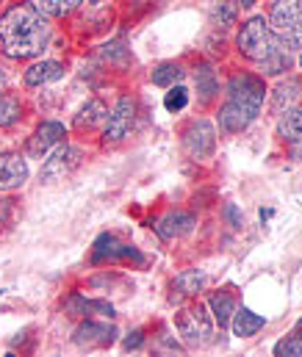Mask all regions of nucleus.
I'll use <instances>...</instances> for the list:
<instances>
[{
	"mask_svg": "<svg viewBox=\"0 0 302 357\" xmlns=\"http://www.w3.org/2000/svg\"><path fill=\"white\" fill-rule=\"evenodd\" d=\"M275 355L278 357H300L302 355V341L300 338H286L275 347Z\"/></svg>",
	"mask_w": 302,
	"mask_h": 357,
	"instance_id": "nucleus-28",
	"label": "nucleus"
},
{
	"mask_svg": "<svg viewBox=\"0 0 302 357\" xmlns=\"http://www.w3.org/2000/svg\"><path fill=\"white\" fill-rule=\"evenodd\" d=\"M183 78V70L178 64H161L153 70V84L156 86H175Z\"/></svg>",
	"mask_w": 302,
	"mask_h": 357,
	"instance_id": "nucleus-22",
	"label": "nucleus"
},
{
	"mask_svg": "<svg viewBox=\"0 0 302 357\" xmlns=\"http://www.w3.org/2000/svg\"><path fill=\"white\" fill-rule=\"evenodd\" d=\"M103 119H108V108L103 105L100 100H92V102H86L78 114H75V128H86V130H92V128H98Z\"/></svg>",
	"mask_w": 302,
	"mask_h": 357,
	"instance_id": "nucleus-17",
	"label": "nucleus"
},
{
	"mask_svg": "<svg viewBox=\"0 0 302 357\" xmlns=\"http://www.w3.org/2000/svg\"><path fill=\"white\" fill-rule=\"evenodd\" d=\"M225 216L233 222V227H241V216H239V211H236V205H227L225 208Z\"/></svg>",
	"mask_w": 302,
	"mask_h": 357,
	"instance_id": "nucleus-30",
	"label": "nucleus"
},
{
	"mask_svg": "<svg viewBox=\"0 0 302 357\" xmlns=\"http://www.w3.org/2000/svg\"><path fill=\"white\" fill-rule=\"evenodd\" d=\"M280 39V47H286V50H292V53H302V22L300 25H294V28H289V31H283V33H278Z\"/></svg>",
	"mask_w": 302,
	"mask_h": 357,
	"instance_id": "nucleus-25",
	"label": "nucleus"
},
{
	"mask_svg": "<svg viewBox=\"0 0 302 357\" xmlns=\"http://www.w3.org/2000/svg\"><path fill=\"white\" fill-rule=\"evenodd\" d=\"M136 125V102L130 97H122L116 102V108L108 114V125H105V133H103V142L105 144H116L122 142L125 136H130Z\"/></svg>",
	"mask_w": 302,
	"mask_h": 357,
	"instance_id": "nucleus-4",
	"label": "nucleus"
},
{
	"mask_svg": "<svg viewBox=\"0 0 302 357\" xmlns=\"http://www.w3.org/2000/svg\"><path fill=\"white\" fill-rule=\"evenodd\" d=\"M280 47L272 25L264 20V17H252L241 25V33H239V50L252 59V61H264L269 59L275 50Z\"/></svg>",
	"mask_w": 302,
	"mask_h": 357,
	"instance_id": "nucleus-3",
	"label": "nucleus"
},
{
	"mask_svg": "<svg viewBox=\"0 0 302 357\" xmlns=\"http://www.w3.org/2000/svg\"><path fill=\"white\" fill-rule=\"evenodd\" d=\"M64 75V67L59 61H36L25 70V84L28 86H45V84H53Z\"/></svg>",
	"mask_w": 302,
	"mask_h": 357,
	"instance_id": "nucleus-13",
	"label": "nucleus"
},
{
	"mask_svg": "<svg viewBox=\"0 0 302 357\" xmlns=\"http://www.w3.org/2000/svg\"><path fill=\"white\" fill-rule=\"evenodd\" d=\"M264 105V84L255 75H233L227 84V102L219 111V128L225 133H239L244 130Z\"/></svg>",
	"mask_w": 302,
	"mask_h": 357,
	"instance_id": "nucleus-2",
	"label": "nucleus"
},
{
	"mask_svg": "<svg viewBox=\"0 0 302 357\" xmlns=\"http://www.w3.org/2000/svg\"><path fill=\"white\" fill-rule=\"evenodd\" d=\"M89 3H92V6H98V3H103V0H89Z\"/></svg>",
	"mask_w": 302,
	"mask_h": 357,
	"instance_id": "nucleus-33",
	"label": "nucleus"
},
{
	"mask_svg": "<svg viewBox=\"0 0 302 357\" xmlns=\"http://www.w3.org/2000/svg\"><path fill=\"white\" fill-rule=\"evenodd\" d=\"M122 347H125L128 352H130V349H139V347H142V333H139V330H136V333H130V335L125 338V344H122Z\"/></svg>",
	"mask_w": 302,
	"mask_h": 357,
	"instance_id": "nucleus-29",
	"label": "nucleus"
},
{
	"mask_svg": "<svg viewBox=\"0 0 302 357\" xmlns=\"http://www.w3.org/2000/svg\"><path fill=\"white\" fill-rule=\"evenodd\" d=\"M264 324H266V321H264L261 316H255L252 310H247V307H241V310L233 313V333H236L239 338H250V335H255Z\"/></svg>",
	"mask_w": 302,
	"mask_h": 357,
	"instance_id": "nucleus-16",
	"label": "nucleus"
},
{
	"mask_svg": "<svg viewBox=\"0 0 302 357\" xmlns=\"http://www.w3.org/2000/svg\"><path fill=\"white\" fill-rule=\"evenodd\" d=\"M25 180H28V164L14 153H3L0 155V191L20 188Z\"/></svg>",
	"mask_w": 302,
	"mask_h": 357,
	"instance_id": "nucleus-9",
	"label": "nucleus"
},
{
	"mask_svg": "<svg viewBox=\"0 0 302 357\" xmlns=\"http://www.w3.org/2000/svg\"><path fill=\"white\" fill-rule=\"evenodd\" d=\"M300 67H302V56H300Z\"/></svg>",
	"mask_w": 302,
	"mask_h": 357,
	"instance_id": "nucleus-34",
	"label": "nucleus"
},
{
	"mask_svg": "<svg viewBox=\"0 0 302 357\" xmlns=\"http://www.w3.org/2000/svg\"><path fill=\"white\" fill-rule=\"evenodd\" d=\"M211 310H213V319L219 321V327H227L230 321H233V313H236V302H233V296L230 294H225V291H219V294H213L211 296Z\"/></svg>",
	"mask_w": 302,
	"mask_h": 357,
	"instance_id": "nucleus-18",
	"label": "nucleus"
},
{
	"mask_svg": "<svg viewBox=\"0 0 302 357\" xmlns=\"http://www.w3.org/2000/svg\"><path fill=\"white\" fill-rule=\"evenodd\" d=\"M192 227H195V216H189V213H167L164 219L156 222V233L161 238H167V241L189 233Z\"/></svg>",
	"mask_w": 302,
	"mask_h": 357,
	"instance_id": "nucleus-12",
	"label": "nucleus"
},
{
	"mask_svg": "<svg viewBox=\"0 0 302 357\" xmlns=\"http://www.w3.org/2000/svg\"><path fill=\"white\" fill-rule=\"evenodd\" d=\"M197 91H200V97L208 102L216 91H219V86H216V81H213V73L208 70V67H202L200 73H197Z\"/></svg>",
	"mask_w": 302,
	"mask_h": 357,
	"instance_id": "nucleus-26",
	"label": "nucleus"
},
{
	"mask_svg": "<svg viewBox=\"0 0 302 357\" xmlns=\"http://www.w3.org/2000/svg\"><path fill=\"white\" fill-rule=\"evenodd\" d=\"M302 22V0H275L269 11V25L272 31L283 33Z\"/></svg>",
	"mask_w": 302,
	"mask_h": 357,
	"instance_id": "nucleus-8",
	"label": "nucleus"
},
{
	"mask_svg": "<svg viewBox=\"0 0 302 357\" xmlns=\"http://www.w3.org/2000/svg\"><path fill=\"white\" fill-rule=\"evenodd\" d=\"M302 94V81L297 78H289V81H280L275 91H272V108L275 111H283V108H292Z\"/></svg>",
	"mask_w": 302,
	"mask_h": 357,
	"instance_id": "nucleus-14",
	"label": "nucleus"
},
{
	"mask_svg": "<svg viewBox=\"0 0 302 357\" xmlns=\"http://www.w3.org/2000/svg\"><path fill=\"white\" fill-rule=\"evenodd\" d=\"M211 17H213V22L219 28H230L236 22V17H239V6L233 0H216L211 6Z\"/></svg>",
	"mask_w": 302,
	"mask_h": 357,
	"instance_id": "nucleus-19",
	"label": "nucleus"
},
{
	"mask_svg": "<svg viewBox=\"0 0 302 357\" xmlns=\"http://www.w3.org/2000/svg\"><path fill=\"white\" fill-rule=\"evenodd\" d=\"M178 330H181V335L186 338L189 347L202 344V341L211 335V319L205 316V307L197 305L195 310H183V313L178 316Z\"/></svg>",
	"mask_w": 302,
	"mask_h": 357,
	"instance_id": "nucleus-7",
	"label": "nucleus"
},
{
	"mask_svg": "<svg viewBox=\"0 0 302 357\" xmlns=\"http://www.w3.org/2000/svg\"><path fill=\"white\" fill-rule=\"evenodd\" d=\"M114 338H116V330L114 327H105V324H98V321H86V324H81L75 330V344L78 347H86V349H92V347H108V344H114Z\"/></svg>",
	"mask_w": 302,
	"mask_h": 357,
	"instance_id": "nucleus-11",
	"label": "nucleus"
},
{
	"mask_svg": "<svg viewBox=\"0 0 302 357\" xmlns=\"http://www.w3.org/2000/svg\"><path fill=\"white\" fill-rule=\"evenodd\" d=\"M280 136L292 144L302 142V105L286 108V114L280 116Z\"/></svg>",
	"mask_w": 302,
	"mask_h": 357,
	"instance_id": "nucleus-15",
	"label": "nucleus"
},
{
	"mask_svg": "<svg viewBox=\"0 0 302 357\" xmlns=\"http://www.w3.org/2000/svg\"><path fill=\"white\" fill-rule=\"evenodd\" d=\"M61 136H64V125L61 122H42L36 128V133L31 136V142H28V155L42 158L53 144L61 142Z\"/></svg>",
	"mask_w": 302,
	"mask_h": 357,
	"instance_id": "nucleus-10",
	"label": "nucleus"
},
{
	"mask_svg": "<svg viewBox=\"0 0 302 357\" xmlns=\"http://www.w3.org/2000/svg\"><path fill=\"white\" fill-rule=\"evenodd\" d=\"M202 285H205V274H200V271H183V274L175 277V288H178L183 296L200 294Z\"/></svg>",
	"mask_w": 302,
	"mask_h": 357,
	"instance_id": "nucleus-21",
	"label": "nucleus"
},
{
	"mask_svg": "<svg viewBox=\"0 0 302 357\" xmlns=\"http://www.w3.org/2000/svg\"><path fill=\"white\" fill-rule=\"evenodd\" d=\"M183 147L192 158H211L216 147V130L211 122L197 119L183 130Z\"/></svg>",
	"mask_w": 302,
	"mask_h": 357,
	"instance_id": "nucleus-5",
	"label": "nucleus"
},
{
	"mask_svg": "<svg viewBox=\"0 0 302 357\" xmlns=\"http://www.w3.org/2000/svg\"><path fill=\"white\" fill-rule=\"evenodd\" d=\"M50 39L45 17L36 6L17 3L0 17V47L8 59H33Z\"/></svg>",
	"mask_w": 302,
	"mask_h": 357,
	"instance_id": "nucleus-1",
	"label": "nucleus"
},
{
	"mask_svg": "<svg viewBox=\"0 0 302 357\" xmlns=\"http://www.w3.org/2000/svg\"><path fill=\"white\" fill-rule=\"evenodd\" d=\"M78 164H81V150L78 147H70V144H59L56 153L45 161L39 178H42V183H53V180L64 178L67 172H73Z\"/></svg>",
	"mask_w": 302,
	"mask_h": 357,
	"instance_id": "nucleus-6",
	"label": "nucleus"
},
{
	"mask_svg": "<svg viewBox=\"0 0 302 357\" xmlns=\"http://www.w3.org/2000/svg\"><path fill=\"white\" fill-rule=\"evenodd\" d=\"M20 114H22L20 100L11 97V94H0V128L3 125H14L20 119Z\"/></svg>",
	"mask_w": 302,
	"mask_h": 357,
	"instance_id": "nucleus-23",
	"label": "nucleus"
},
{
	"mask_svg": "<svg viewBox=\"0 0 302 357\" xmlns=\"http://www.w3.org/2000/svg\"><path fill=\"white\" fill-rule=\"evenodd\" d=\"M78 6H81V0H39L36 11L42 17H64V14L75 11Z\"/></svg>",
	"mask_w": 302,
	"mask_h": 357,
	"instance_id": "nucleus-20",
	"label": "nucleus"
},
{
	"mask_svg": "<svg viewBox=\"0 0 302 357\" xmlns=\"http://www.w3.org/2000/svg\"><path fill=\"white\" fill-rule=\"evenodd\" d=\"M261 67H264V75H278V73L289 70V67H292V61H289L286 50H283V47H278L269 59H264V61H261Z\"/></svg>",
	"mask_w": 302,
	"mask_h": 357,
	"instance_id": "nucleus-24",
	"label": "nucleus"
},
{
	"mask_svg": "<svg viewBox=\"0 0 302 357\" xmlns=\"http://www.w3.org/2000/svg\"><path fill=\"white\" fill-rule=\"evenodd\" d=\"M6 84H8V75H6V70L0 67V89H6Z\"/></svg>",
	"mask_w": 302,
	"mask_h": 357,
	"instance_id": "nucleus-31",
	"label": "nucleus"
},
{
	"mask_svg": "<svg viewBox=\"0 0 302 357\" xmlns=\"http://www.w3.org/2000/svg\"><path fill=\"white\" fill-rule=\"evenodd\" d=\"M239 3H241V6H252L255 0H239Z\"/></svg>",
	"mask_w": 302,
	"mask_h": 357,
	"instance_id": "nucleus-32",
	"label": "nucleus"
},
{
	"mask_svg": "<svg viewBox=\"0 0 302 357\" xmlns=\"http://www.w3.org/2000/svg\"><path fill=\"white\" fill-rule=\"evenodd\" d=\"M186 102H189V91L183 89V86H172V91H167V97H164V105H167V111H181V108H186Z\"/></svg>",
	"mask_w": 302,
	"mask_h": 357,
	"instance_id": "nucleus-27",
	"label": "nucleus"
}]
</instances>
